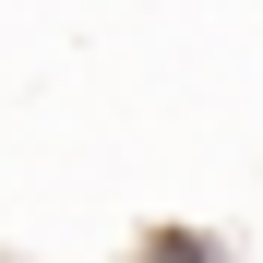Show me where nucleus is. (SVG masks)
I'll list each match as a JSON object with an SVG mask.
<instances>
[{"mask_svg": "<svg viewBox=\"0 0 263 263\" xmlns=\"http://www.w3.org/2000/svg\"><path fill=\"white\" fill-rule=\"evenodd\" d=\"M132 263H239V239L203 228V215H156V228L132 239Z\"/></svg>", "mask_w": 263, "mask_h": 263, "instance_id": "f257e3e1", "label": "nucleus"}]
</instances>
